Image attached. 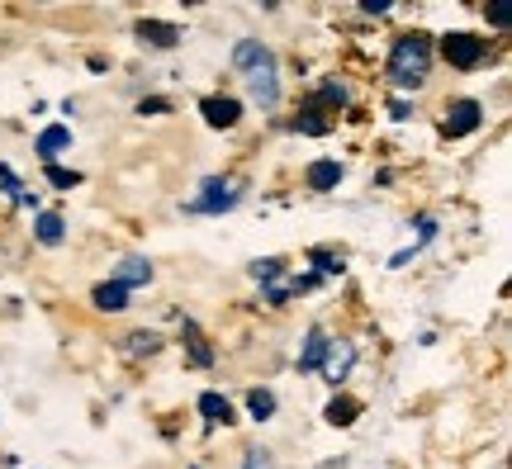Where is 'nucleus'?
I'll list each match as a JSON object with an SVG mask.
<instances>
[{
  "label": "nucleus",
  "instance_id": "a878e982",
  "mask_svg": "<svg viewBox=\"0 0 512 469\" xmlns=\"http://www.w3.org/2000/svg\"><path fill=\"white\" fill-rule=\"evenodd\" d=\"M242 469H275V460L266 451H256V446H252V451L242 455Z\"/></svg>",
  "mask_w": 512,
  "mask_h": 469
},
{
  "label": "nucleus",
  "instance_id": "b1692460",
  "mask_svg": "<svg viewBox=\"0 0 512 469\" xmlns=\"http://www.w3.org/2000/svg\"><path fill=\"white\" fill-rule=\"evenodd\" d=\"M138 114H152V119H157V114H171V100H162V95H147V100H138Z\"/></svg>",
  "mask_w": 512,
  "mask_h": 469
},
{
  "label": "nucleus",
  "instance_id": "f3484780",
  "mask_svg": "<svg viewBox=\"0 0 512 469\" xmlns=\"http://www.w3.org/2000/svg\"><path fill=\"white\" fill-rule=\"evenodd\" d=\"M328 332H323V327H313L309 332V346H304V356H299V375H309V370H318V365H323V356H328Z\"/></svg>",
  "mask_w": 512,
  "mask_h": 469
},
{
  "label": "nucleus",
  "instance_id": "a211bd4d",
  "mask_svg": "<svg viewBox=\"0 0 512 469\" xmlns=\"http://www.w3.org/2000/svg\"><path fill=\"white\" fill-rule=\"evenodd\" d=\"M247 417H256V422H271V417H275V389H252V394H247Z\"/></svg>",
  "mask_w": 512,
  "mask_h": 469
},
{
  "label": "nucleus",
  "instance_id": "423d86ee",
  "mask_svg": "<svg viewBox=\"0 0 512 469\" xmlns=\"http://www.w3.org/2000/svg\"><path fill=\"white\" fill-rule=\"evenodd\" d=\"M479 124H484V105L479 100H456V105H446L441 133L446 138H470V133H479Z\"/></svg>",
  "mask_w": 512,
  "mask_h": 469
},
{
  "label": "nucleus",
  "instance_id": "cd10ccee",
  "mask_svg": "<svg viewBox=\"0 0 512 469\" xmlns=\"http://www.w3.org/2000/svg\"><path fill=\"white\" fill-rule=\"evenodd\" d=\"M313 261H318V271H323V275H342V256L332 261L328 252H313Z\"/></svg>",
  "mask_w": 512,
  "mask_h": 469
},
{
  "label": "nucleus",
  "instance_id": "9b49d317",
  "mask_svg": "<svg viewBox=\"0 0 512 469\" xmlns=\"http://www.w3.org/2000/svg\"><path fill=\"white\" fill-rule=\"evenodd\" d=\"M128 304H133V299H128V289L114 285V280H100V285L91 289V308H95V313H124Z\"/></svg>",
  "mask_w": 512,
  "mask_h": 469
},
{
  "label": "nucleus",
  "instance_id": "4be33fe9",
  "mask_svg": "<svg viewBox=\"0 0 512 469\" xmlns=\"http://www.w3.org/2000/svg\"><path fill=\"white\" fill-rule=\"evenodd\" d=\"M48 171V181L57 185V190H76L81 185V171H67V166H43Z\"/></svg>",
  "mask_w": 512,
  "mask_h": 469
},
{
  "label": "nucleus",
  "instance_id": "393cba45",
  "mask_svg": "<svg viewBox=\"0 0 512 469\" xmlns=\"http://www.w3.org/2000/svg\"><path fill=\"white\" fill-rule=\"evenodd\" d=\"M484 19H489L494 29H503V34L512 29V10H503V5H484Z\"/></svg>",
  "mask_w": 512,
  "mask_h": 469
},
{
  "label": "nucleus",
  "instance_id": "0eeeda50",
  "mask_svg": "<svg viewBox=\"0 0 512 469\" xmlns=\"http://www.w3.org/2000/svg\"><path fill=\"white\" fill-rule=\"evenodd\" d=\"M351 365H356V342H351V337H332L328 356H323V365H318V370H323V379L337 389V384L351 375Z\"/></svg>",
  "mask_w": 512,
  "mask_h": 469
},
{
  "label": "nucleus",
  "instance_id": "7ed1b4c3",
  "mask_svg": "<svg viewBox=\"0 0 512 469\" xmlns=\"http://www.w3.org/2000/svg\"><path fill=\"white\" fill-rule=\"evenodd\" d=\"M441 57L451 62V72H475L479 62L489 57V43H484V34L451 29V34H441Z\"/></svg>",
  "mask_w": 512,
  "mask_h": 469
},
{
  "label": "nucleus",
  "instance_id": "aec40b11",
  "mask_svg": "<svg viewBox=\"0 0 512 469\" xmlns=\"http://www.w3.org/2000/svg\"><path fill=\"white\" fill-rule=\"evenodd\" d=\"M313 105H318V109H323V105L342 109V105H347V86H342V81H323V86H318V95H313Z\"/></svg>",
  "mask_w": 512,
  "mask_h": 469
},
{
  "label": "nucleus",
  "instance_id": "f8f14e48",
  "mask_svg": "<svg viewBox=\"0 0 512 469\" xmlns=\"http://www.w3.org/2000/svg\"><path fill=\"white\" fill-rule=\"evenodd\" d=\"M147 280H152V261H147V256H124V261L114 266V285H124L128 294L138 285H147Z\"/></svg>",
  "mask_w": 512,
  "mask_h": 469
},
{
  "label": "nucleus",
  "instance_id": "c85d7f7f",
  "mask_svg": "<svg viewBox=\"0 0 512 469\" xmlns=\"http://www.w3.org/2000/svg\"><path fill=\"white\" fill-rule=\"evenodd\" d=\"M361 10H366V15H389V0H366Z\"/></svg>",
  "mask_w": 512,
  "mask_h": 469
},
{
  "label": "nucleus",
  "instance_id": "6ab92c4d",
  "mask_svg": "<svg viewBox=\"0 0 512 469\" xmlns=\"http://www.w3.org/2000/svg\"><path fill=\"white\" fill-rule=\"evenodd\" d=\"M124 351L128 356H157V351H162V337H157V332H128Z\"/></svg>",
  "mask_w": 512,
  "mask_h": 469
},
{
  "label": "nucleus",
  "instance_id": "412c9836",
  "mask_svg": "<svg viewBox=\"0 0 512 469\" xmlns=\"http://www.w3.org/2000/svg\"><path fill=\"white\" fill-rule=\"evenodd\" d=\"M285 275V261L280 256H266V261H252V280H261V285H275Z\"/></svg>",
  "mask_w": 512,
  "mask_h": 469
},
{
  "label": "nucleus",
  "instance_id": "20e7f679",
  "mask_svg": "<svg viewBox=\"0 0 512 469\" xmlns=\"http://www.w3.org/2000/svg\"><path fill=\"white\" fill-rule=\"evenodd\" d=\"M238 204H242V185L238 181L209 176V181H200V195L190 199L185 209H190V214H228V209H238Z\"/></svg>",
  "mask_w": 512,
  "mask_h": 469
},
{
  "label": "nucleus",
  "instance_id": "9d476101",
  "mask_svg": "<svg viewBox=\"0 0 512 469\" xmlns=\"http://www.w3.org/2000/svg\"><path fill=\"white\" fill-rule=\"evenodd\" d=\"M38 157H43V166H57V157L72 147V128L67 124H48L43 133H38Z\"/></svg>",
  "mask_w": 512,
  "mask_h": 469
},
{
  "label": "nucleus",
  "instance_id": "f03ea898",
  "mask_svg": "<svg viewBox=\"0 0 512 469\" xmlns=\"http://www.w3.org/2000/svg\"><path fill=\"white\" fill-rule=\"evenodd\" d=\"M432 72V38L427 34H399L394 38V48L384 57V76H389V86H399V91H418L422 81Z\"/></svg>",
  "mask_w": 512,
  "mask_h": 469
},
{
  "label": "nucleus",
  "instance_id": "c756f323",
  "mask_svg": "<svg viewBox=\"0 0 512 469\" xmlns=\"http://www.w3.org/2000/svg\"><path fill=\"white\" fill-rule=\"evenodd\" d=\"M408 114H413V105H408V100H394V124H403Z\"/></svg>",
  "mask_w": 512,
  "mask_h": 469
},
{
  "label": "nucleus",
  "instance_id": "dca6fc26",
  "mask_svg": "<svg viewBox=\"0 0 512 469\" xmlns=\"http://www.w3.org/2000/svg\"><path fill=\"white\" fill-rule=\"evenodd\" d=\"M328 128H332V119H328V114H323L318 105H313V100H309L304 109H299V114H294V133H309V138H323Z\"/></svg>",
  "mask_w": 512,
  "mask_h": 469
},
{
  "label": "nucleus",
  "instance_id": "4468645a",
  "mask_svg": "<svg viewBox=\"0 0 512 469\" xmlns=\"http://www.w3.org/2000/svg\"><path fill=\"white\" fill-rule=\"evenodd\" d=\"M34 242L38 247H62V242H67V218L62 214H38Z\"/></svg>",
  "mask_w": 512,
  "mask_h": 469
},
{
  "label": "nucleus",
  "instance_id": "1a4fd4ad",
  "mask_svg": "<svg viewBox=\"0 0 512 469\" xmlns=\"http://www.w3.org/2000/svg\"><path fill=\"white\" fill-rule=\"evenodd\" d=\"M195 408H200L204 427H233V422H238V413H233V403H228L223 394H214V389H204V394L195 398Z\"/></svg>",
  "mask_w": 512,
  "mask_h": 469
},
{
  "label": "nucleus",
  "instance_id": "bb28decb",
  "mask_svg": "<svg viewBox=\"0 0 512 469\" xmlns=\"http://www.w3.org/2000/svg\"><path fill=\"white\" fill-rule=\"evenodd\" d=\"M190 356H195V365H209V361H214V356H209V346L200 342V332H195V327H190Z\"/></svg>",
  "mask_w": 512,
  "mask_h": 469
},
{
  "label": "nucleus",
  "instance_id": "5701e85b",
  "mask_svg": "<svg viewBox=\"0 0 512 469\" xmlns=\"http://www.w3.org/2000/svg\"><path fill=\"white\" fill-rule=\"evenodd\" d=\"M0 190H5L10 199H24V185H19V176L5 162H0Z\"/></svg>",
  "mask_w": 512,
  "mask_h": 469
},
{
  "label": "nucleus",
  "instance_id": "39448f33",
  "mask_svg": "<svg viewBox=\"0 0 512 469\" xmlns=\"http://www.w3.org/2000/svg\"><path fill=\"white\" fill-rule=\"evenodd\" d=\"M242 114H247V105H242L238 95H204V100H200V119L209 128H219V133L238 128Z\"/></svg>",
  "mask_w": 512,
  "mask_h": 469
},
{
  "label": "nucleus",
  "instance_id": "f257e3e1",
  "mask_svg": "<svg viewBox=\"0 0 512 469\" xmlns=\"http://www.w3.org/2000/svg\"><path fill=\"white\" fill-rule=\"evenodd\" d=\"M233 72L247 86V105H256L261 114H271L280 105V67H275V53L261 38H242L233 48Z\"/></svg>",
  "mask_w": 512,
  "mask_h": 469
},
{
  "label": "nucleus",
  "instance_id": "ddd939ff",
  "mask_svg": "<svg viewBox=\"0 0 512 469\" xmlns=\"http://www.w3.org/2000/svg\"><path fill=\"white\" fill-rule=\"evenodd\" d=\"M323 417H328V427H356V417H361V398L332 394L328 408H323Z\"/></svg>",
  "mask_w": 512,
  "mask_h": 469
},
{
  "label": "nucleus",
  "instance_id": "2eb2a0df",
  "mask_svg": "<svg viewBox=\"0 0 512 469\" xmlns=\"http://www.w3.org/2000/svg\"><path fill=\"white\" fill-rule=\"evenodd\" d=\"M138 38H143V43H152V48H176V43H181V29H176V24L143 19V24H138Z\"/></svg>",
  "mask_w": 512,
  "mask_h": 469
},
{
  "label": "nucleus",
  "instance_id": "6e6552de",
  "mask_svg": "<svg viewBox=\"0 0 512 469\" xmlns=\"http://www.w3.org/2000/svg\"><path fill=\"white\" fill-rule=\"evenodd\" d=\"M304 185L318 190V195L337 190V185H342V162H337V157H318V162H309L304 166Z\"/></svg>",
  "mask_w": 512,
  "mask_h": 469
},
{
  "label": "nucleus",
  "instance_id": "7c9ffc66",
  "mask_svg": "<svg viewBox=\"0 0 512 469\" xmlns=\"http://www.w3.org/2000/svg\"><path fill=\"white\" fill-rule=\"evenodd\" d=\"M190 469H204V465H190Z\"/></svg>",
  "mask_w": 512,
  "mask_h": 469
}]
</instances>
